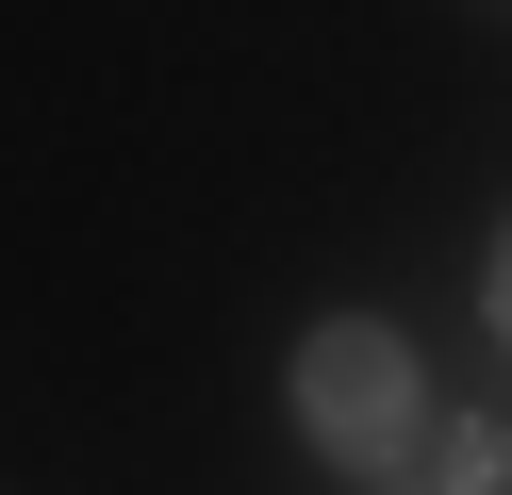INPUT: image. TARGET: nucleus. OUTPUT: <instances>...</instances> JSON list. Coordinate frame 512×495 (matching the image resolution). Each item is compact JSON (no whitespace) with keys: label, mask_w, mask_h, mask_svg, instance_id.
<instances>
[{"label":"nucleus","mask_w":512,"mask_h":495,"mask_svg":"<svg viewBox=\"0 0 512 495\" xmlns=\"http://www.w3.org/2000/svg\"><path fill=\"white\" fill-rule=\"evenodd\" d=\"M298 429H314L331 462H397V446H413V347H397L380 314H331V330L298 347Z\"/></svg>","instance_id":"1"},{"label":"nucleus","mask_w":512,"mask_h":495,"mask_svg":"<svg viewBox=\"0 0 512 495\" xmlns=\"http://www.w3.org/2000/svg\"><path fill=\"white\" fill-rule=\"evenodd\" d=\"M496 462H512L496 429H430V495H496Z\"/></svg>","instance_id":"2"},{"label":"nucleus","mask_w":512,"mask_h":495,"mask_svg":"<svg viewBox=\"0 0 512 495\" xmlns=\"http://www.w3.org/2000/svg\"><path fill=\"white\" fill-rule=\"evenodd\" d=\"M496 330H512V248H496Z\"/></svg>","instance_id":"3"}]
</instances>
